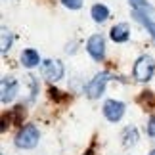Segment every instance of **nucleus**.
<instances>
[{
  "mask_svg": "<svg viewBox=\"0 0 155 155\" xmlns=\"http://www.w3.org/2000/svg\"><path fill=\"white\" fill-rule=\"evenodd\" d=\"M38 138H40L38 128L35 124H25V127H21V130L15 136V146L21 147V150H33L38 144Z\"/></svg>",
  "mask_w": 155,
  "mask_h": 155,
  "instance_id": "f257e3e1",
  "label": "nucleus"
},
{
  "mask_svg": "<svg viewBox=\"0 0 155 155\" xmlns=\"http://www.w3.org/2000/svg\"><path fill=\"white\" fill-rule=\"evenodd\" d=\"M132 73L136 77V81H140V82L150 81L151 77H153V73H155V61H153V58L151 56H142V58H138V61L134 63Z\"/></svg>",
  "mask_w": 155,
  "mask_h": 155,
  "instance_id": "f03ea898",
  "label": "nucleus"
},
{
  "mask_svg": "<svg viewBox=\"0 0 155 155\" xmlns=\"http://www.w3.org/2000/svg\"><path fill=\"white\" fill-rule=\"evenodd\" d=\"M107 79H109V75L107 73H98L94 79L86 84L84 88V92H86V96L88 98H92V100H96L102 96V92L105 90V84H107Z\"/></svg>",
  "mask_w": 155,
  "mask_h": 155,
  "instance_id": "7ed1b4c3",
  "label": "nucleus"
},
{
  "mask_svg": "<svg viewBox=\"0 0 155 155\" xmlns=\"http://www.w3.org/2000/svg\"><path fill=\"white\" fill-rule=\"evenodd\" d=\"M86 50L96 61H102L104 56H105V40H104L102 35H92L86 42Z\"/></svg>",
  "mask_w": 155,
  "mask_h": 155,
  "instance_id": "20e7f679",
  "label": "nucleus"
},
{
  "mask_svg": "<svg viewBox=\"0 0 155 155\" xmlns=\"http://www.w3.org/2000/svg\"><path fill=\"white\" fill-rule=\"evenodd\" d=\"M104 115H105L107 121H111V123L121 121V117L124 115V104L117 102V100H107L104 104Z\"/></svg>",
  "mask_w": 155,
  "mask_h": 155,
  "instance_id": "39448f33",
  "label": "nucleus"
},
{
  "mask_svg": "<svg viewBox=\"0 0 155 155\" xmlns=\"http://www.w3.org/2000/svg\"><path fill=\"white\" fill-rule=\"evenodd\" d=\"M42 73L50 81H59L63 77V63L59 59H46L42 63Z\"/></svg>",
  "mask_w": 155,
  "mask_h": 155,
  "instance_id": "423d86ee",
  "label": "nucleus"
},
{
  "mask_svg": "<svg viewBox=\"0 0 155 155\" xmlns=\"http://www.w3.org/2000/svg\"><path fill=\"white\" fill-rule=\"evenodd\" d=\"M15 94H17V81L4 77L2 79V104L12 102L15 98Z\"/></svg>",
  "mask_w": 155,
  "mask_h": 155,
  "instance_id": "0eeeda50",
  "label": "nucleus"
},
{
  "mask_svg": "<svg viewBox=\"0 0 155 155\" xmlns=\"http://www.w3.org/2000/svg\"><path fill=\"white\" fill-rule=\"evenodd\" d=\"M130 37V29L127 23H119L111 29V40H115V42H127Z\"/></svg>",
  "mask_w": 155,
  "mask_h": 155,
  "instance_id": "6e6552de",
  "label": "nucleus"
},
{
  "mask_svg": "<svg viewBox=\"0 0 155 155\" xmlns=\"http://www.w3.org/2000/svg\"><path fill=\"white\" fill-rule=\"evenodd\" d=\"M38 61H40V58H38V54H37V50H23V54H21V63L25 65V67H35V65H38Z\"/></svg>",
  "mask_w": 155,
  "mask_h": 155,
  "instance_id": "1a4fd4ad",
  "label": "nucleus"
},
{
  "mask_svg": "<svg viewBox=\"0 0 155 155\" xmlns=\"http://www.w3.org/2000/svg\"><path fill=\"white\" fill-rule=\"evenodd\" d=\"M92 17H94V21H96V23L105 21L107 17H109V10H107V6H104V4L92 6Z\"/></svg>",
  "mask_w": 155,
  "mask_h": 155,
  "instance_id": "9d476101",
  "label": "nucleus"
},
{
  "mask_svg": "<svg viewBox=\"0 0 155 155\" xmlns=\"http://www.w3.org/2000/svg\"><path fill=\"white\" fill-rule=\"evenodd\" d=\"M130 4H132V10H134V12H140V14H146V15L150 14V15L155 17L153 8L146 2V0H130Z\"/></svg>",
  "mask_w": 155,
  "mask_h": 155,
  "instance_id": "9b49d317",
  "label": "nucleus"
},
{
  "mask_svg": "<svg viewBox=\"0 0 155 155\" xmlns=\"http://www.w3.org/2000/svg\"><path fill=\"white\" fill-rule=\"evenodd\" d=\"M136 140H138V130H136L134 127H128V128H124V132H123V146H132L136 144Z\"/></svg>",
  "mask_w": 155,
  "mask_h": 155,
  "instance_id": "f8f14e48",
  "label": "nucleus"
},
{
  "mask_svg": "<svg viewBox=\"0 0 155 155\" xmlns=\"http://www.w3.org/2000/svg\"><path fill=\"white\" fill-rule=\"evenodd\" d=\"M23 117H25V109H23V105H17L14 111H12V115H10V123H17L19 124L23 121Z\"/></svg>",
  "mask_w": 155,
  "mask_h": 155,
  "instance_id": "ddd939ff",
  "label": "nucleus"
},
{
  "mask_svg": "<svg viewBox=\"0 0 155 155\" xmlns=\"http://www.w3.org/2000/svg\"><path fill=\"white\" fill-rule=\"evenodd\" d=\"M10 46H12V33L6 27H2V52H8Z\"/></svg>",
  "mask_w": 155,
  "mask_h": 155,
  "instance_id": "4468645a",
  "label": "nucleus"
},
{
  "mask_svg": "<svg viewBox=\"0 0 155 155\" xmlns=\"http://www.w3.org/2000/svg\"><path fill=\"white\" fill-rule=\"evenodd\" d=\"M65 8H71V10H79L82 6V0H61Z\"/></svg>",
  "mask_w": 155,
  "mask_h": 155,
  "instance_id": "2eb2a0df",
  "label": "nucleus"
},
{
  "mask_svg": "<svg viewBox=\"0 0 155 155\" xmlns=\"http://www.w3.org/2000/svg\"><path fill=\"white\" fill-rule=\"evenodd\" d=\"M147 134L155 136V117H151L150 121H147Z\"/></svg>",
  "mask_w": 155,
  "mask_h": 155,
  "instance_id": "dca6fc26",
  "label": "nucleus"
},
{
  "mask_svg": "<svg viewBox=\"0 0 155 155\" xmlns=\"http://www.w3.org/2000/svg\"><path fill=\"white\" fill-rule=\"evenodd\" d=\"M84 155H92V150H88V151H86V153H84Z\"/></svg>",
  "mask_w": 155,
  "mask_h": 155,
  "instance_id": "f3484780",
  "label": "nucleus"
},
{
  "mask_svg": "<svg viewBox=\"0 0 155 155\" xmlns=\"http://www.w3.org/2000/svg\"><path fill=\"white\" fill-rule=\"evenodd\" d=\"M150 155H155V150H153V151H150Z\"/></svg>",
  "mask_w": 155,
  "mask_h": 155,
  "instance_id": "a211bd4d",
  "label": "nucleus"
}]
</instances>
